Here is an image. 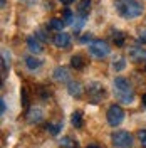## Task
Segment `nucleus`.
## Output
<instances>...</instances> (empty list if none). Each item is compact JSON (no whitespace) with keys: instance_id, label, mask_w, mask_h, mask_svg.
<instances>
[{"instance_id":"obj_22","label":"nucleus","mask_w":146,"mask_h":148,"mask_svg":"<svg viewBox=\"0 0 146 148\" xmlns=\"http://www.w3.org/2000/svg\"><path fill=\"white\" fill-rule=\"evenodd\" d=\"M71 66H72L74 69H81V67H84V61H82L81 56H72V57H71Z\"/></svg>"},{"instance_id":"obj_27","label":"nucleus","mask_w":146,"mask_h":148,"mask_svg":"<svg viewBox=\"0 0 146 148\" xmlns=\"http://www.w3.org/2000/svg\"><path fill=\"white\" fill-rule=\"evenodd\" d=\"M138 40H139L141 44H146V29H141V30H139V34H138Z\"/></svg>"},{"instance_id":"obj_15","label":"nucleus","mask_w":146,"mask_h":148,"mask_svg":"<svg viewBox=\"0 0 146 148\" xmlns=\"http://www.w3.org/2000/svg\"><path fill=\"white\" fill-rule=\"evenodd\" d=\"M64 20L62 18H50V22H49V29H52V30H55V32H62V29H64Z\"/></svg>"},{"instance_id":"obj_14","label":"nucleus","mask_w":146,"mask_h":148,"mask_svg":"<svg viewBox=\"0 0 146 148\" xmlns=\"http://www.w3.org/2000/svg\"><path fill=\"white\" fill-rule=\"evenodd\" d=\"M89 12H91V0H81L77 3V14L82 17H87Z\"/></svg>"},{"instance_id":"obj_11","label":"nucleus","mask_w":146,"mask_h":148,"mask_svg":"<svg viewBox=\"0 0 146 148\" xmlns=\"http://www.w3.org/2000/svg\"><path fill=\"white\" fill-rule=\"evenodd\" d=\"M24 62H25V67H27L29 71H37V69L42 66V59H39V57H35L34 54H30L24 59Z\"/></svg>"},{"instance_id":"obj_16","label":"nucleus","mask_w":146,"mask_h":148,"mask_svg":"<svg viewBox=\"0 0 146 148\" xmlns=\"http://www.w3.org/2000/svg\"><path fill=\"white\" fill-rule=\"evenodd\" d=\"M86 18L87 17H82L79 14H76V17H74V22H72V29L77 32V30H81L84 27V24H86Z\"/></svg>"},{"instance_id":"obj_30","label":"nucleus","mask_w":146,"mask_h":148,"mask_svg":"<svg viewBox=\"0 0 146 148\" xmlns=\"http://www.w3.org/2000/svg\"><path fill=\"white\" fill-rule=\"evenodd\" d=\"M59 2H61V3H64V5H71L74 0H59Z\"/></svg>"},{"instance_id":"obj_18","label":"nucleus","mask_w":146,"mask_h":148,"mask_svg":"<svg viewBox=\"0 0 146 148\" xmlns=\"http://www.w3.org/2000/svg\"><path fill=\"white\" fill-rule=\"evenodd\" d=\"M59 145H61L62 148H77V141L72 140L71 136H64V138H61Z\"/></svg>"},{"instance_id":"obj_4","label":"nucleus","mask_w":146,"mask_h":148,"mask_svg":"<svg viewBox=\"0 0 146 148\" xmlns=\"http://www.w3.org/2000/svg\"><path fill=\"white\" fill-rule=\"evenodd\" d=\"M87 51H89V54H91L92 57H96V59H102V57H106V56L109 54L111 47H109V44H108L106 40L96 39V40H92L91 44L87 46Z\"/></svg>"},{"instance_id":"obj_2","label":"nucleus","mask_w":146,"mask_h":148,"mask_svg":"<svg viewBox=\"0 0 146 148\" xmlns=\"http://www.w3.org/2000/svg\"><path fill=\"white\" fill-rule=\"evenodd\" d=\"M114 7L123 18H136L143 14V5L138 0H114Z\"/></svg>"},{"instance_id":"obj_19","label":"nucleus","mask_w":146,"mask_h":148,"mask_svg":"<svg viewBox=\"0 0 146 148\" xmlns=\"http://www.w3.org/2000/svg\"><path fill=\"white\" fill-rule=\"evenodd\" d=\"M71 123H72L74 128H81L82 126V113L81 111H74L72 116H71Z\"/></svg>"},{"instance_id":"obj_32","label":"nucleus","mask_w":146,"mask_h":148,"mask_svg":"<svg viewBox=\"0 0 146 148\" xmlns=\"http://www.w3.org/2000/svg\"><path fill=\"white\" fill-rule=\"evenodd\" d=\"M2 9H5V0H2Z\"/></svg>"},{"instance_id":"obj_8","label":"nucleus","mask_w":146,"mask_h":148,"mask_svg":"<svg viewBox=\"0 0 146 148\" xmlns=\"http://www.w3.org/2000/svg\"><path fill=\"white\" fill-rule=\"evenodd\" d=\"M52 42H54L55 47H59V49H67V47L71 46V36L67 34V32H57L52 39Z\"/></svg>"},{"instance_id":"obj_25","label":"nucleus","mask_w":146,"mask_h":148,"mask_svg":"<svg viewBox=\"0 0 146 148\" xmlns=\"http://www.w3.org/2000/svg\"><path fill=\"white\" fill-rule=\"evenodd\" d=\"M34 36H35L39 40H42V42H47V40H49V37H47V34H44V30H37Z\"/></svg>"},{"instance_id":"obj_7","label":"nucleus","mask_w":146,"mask_h":148,"mask_svg":"<svg viewBox=\"0 0 146 148\" xmlns=\"http://www.w3.org/2000/svg\"><path fill=\"white\" fill-rule=\"evenodd\" d=\"M128 56L134 62H146V47L141 46H131L128 49Z\"/></svg>"},{"instance_id":"obj_20","label":"nucleus","mask_w":146,"mask_h":148,"mask_svg":"<svg viewBox=\"0 0 146 148\" xmlns=\"http://www.w3.org/2000/svg\"><path fill=\"white\" fill-rule=\"evenodd\" d=\"M74 17H76V15H74V12H72L71 9H65V10H64V14H62V20H64L65 25H69V24L72 25Z\"/></svg>"},{"instance_id":"obj_17","label":"nucleus","mask_w":146,"mask_h":148,"mask_svg":"<svg viewBox=\"0 0 146 148\" xmlns=\"http://www.w3.org/2000/svg\"><path fill=\"white\" fill-rule=\"evenodd\" d=\"M10 54L9 51H5V49H2V73L5 74L9 71V64H10Z\"/></svg>"},{"instance_id":"obj_33","label":"nucleus","mask_w":146,"mask_h":148,"mask_svg":"<svg viewBox=\"0 0 146 148\" xmlns=\"http://www.w3.org/2000/svg\"><path fill=\"white\" fill-rule=\"evenodd\" d=\"M24 2H27V3H32V2H35V0H24Z\"/></svg>"},{"instance_id":"obj_6","label":"nucleus","mask_w":146,"mask_h":148,"mask_svg":"<svg viewBox=\"0 0 146 148\" xmlns=\"http://www.w3.org/2000/svg\"><path fill=\"white\" fill-rule=\"evenodd\" d=\"M86 91H87V96L91 98L92 103H99L102 98H104V86L101 83H98V81H92V83H89L87 86H86Z\"/></svg>"},{"instance_id":"obj_9","label":"nucleus","mask_w":146,"mask_h":148,"mask_svg":"<svg viewBox=\"0 0 146 148\" xmlns=\"http://www.w3.org/2000/svg\"><path fill=\"white\" fill-rule=\"evenodd\" d=\"M27 49L30 51V54H40L42 51H44V46H42V42L37 39L35 36H30V37H27Z\"/></svg>"},{"instance_id":"obj_12","label":"nucleus","mask_w":146,"mask_h":148,"mask_svg":"<svg viewBox=\"0 0 146 148\" xmlns=\"http://www.w3.org/2000/svg\"><path fill=\"white\" fill-rule=\"evenodd\" d=\"M52 77L57 83H65V81H69V71L65 67H55L52 71Z\"/></svg>"},{"instance_id":"obj_26","label":"nucleus","mask_w":146,"mask_h":148,"mask_svg":"<svg viewBox=\"0 0 146 148\" xmlns=\"http://www.w3.org/2000/svg\"><path fill=\"white\" fill-rule=\"evenodd\" d=\"M138 138H139V141H141V145L146 148V130H141V131L138 133Z\"/></svg>"},{"instance_id":"obj_34","label":"nucleus","mask_w":146,"mask_h":148,"mask_svg":"<svg viewBox=\"0 0 146 148\" xmlns=\"http://www.w3.org/2000/svg\"><path fill=\"white\" fill-rule=\"evenodd\" d=\"M143 103H145V106H146V94L143 96Z\"/></svg>"},{"instance_id":"obj_5","label":"nucleus","mask_w":146,"mask_h":148,"mask_svg":"<svg viewBox=\"0 0 146 148\" xmlns=\"http://www.w3.org/2000/svg\"><path fill=\"white\" fill-rule=\"evenodd\" d=\"M106 120L111 126H119L124 120V111L119 104H111L106 111Z\"/></svg>"},{"instance_id":"obj_13","label":"nucleus","mask_w":146,"mask_h":148,"mask_svg":"<svg viewBox=\"0 0 146 148\" xmlns=\"http://www.w3.org/2000/svg\"><path fill=\"white\" fill-rule=\"evenodd\" d=\"M82 91H84V88H82L81 83H77V81H71V83L67 84V92H69L72 98H81Z\"/></svg>"},{"instance_id":"obj_3","label":"nucleus","mask_w":146,"mask_h":148,"mask_svg":"<svg viewBox=\"0 0 146 148\" xmlns=\"http://www.w3.org/2000/svg\"><path fill=\"white\" fill-rule=\"evenodd\" d=\"M111 143L116 148H131L134 140H133V135L124 131V130H118V131H113L111 133Z\"/></svg>"},{"instance_id":"obj_10","label":"nucleus","mask_w":146,"mask_h":148,"mask_svg":"<svg viewBox=\"0 0 146 148\" xmlns=\"http://www.w3.org/2000/svg\"><path fill=\"white\" fill-rule=\"evenodd\" d=\"M44 120V111L40 110V108H30L27 111V121L29 123H32V125H37V123H40V121Z\"/></svg>"},{"instance_id":"obj_24","label":"nucleus","mask_w":146,"mask_h":148,"mask_svg":"<svg viewBox=\"0 0 146 148\" xmlns=\"http://www.w3.org/2000/svg\"><path fill=\"white\" fill-rule=\"evenodd\" d=\"M113 37H114V40H116V44H118V46H121V44H123V40H124V34H123V32H114Z\"/></svg>"},{"instance_id":"obj_31","label":"nucleus","mask_w":146,"mask_h":148,"mask_svg":"<svg viewBox=\"0 0 146 148\" xmlns=\"http://www.w3.org/2000/svg\"><path fill=\"white\" fill-rule=\"evenodd\" d=\"M86 148H101V147H99V145H94V143H92V145H87Z\"/></svg>"},{"instance_id":"obj_23","label":"nucleus","mask_w":146,"mask_h":148,"mask_svg":"<svg viewBox=\"0 0 146 148\" xmlns=\"http://www.w3.org/2000/svg\"><path fill=\"white\" fill-rule=\"evenodd\" d=\"M124 66H126V61L121 57V59H118V61L113 64V69H114V71H123V69H124Z\"/></svg>"},{"instance_id":"obj_1","label":"nucleus","mask_w":146,"mask_h":148,"mask_svg":"<svg viewBox=\"0 0 146 148\" xmlns=\"http://www.w3.org/2000/svg\"><path fill=\"white\" fill-rule=\"evenodd\" d=\"M113 92H114V98L123 104H131L134 101V89L131 88V84L126 77L118 76L114 77L113 81Z\"/></svg>"},{"instance_id":"obj_29","label":"nucleus","mask_w":146,"mask_h":148,"mask_svg":"<svg viewBox=\"0 0 146 148\" xmlns=\"http://www.w3.org/2000/svg\"><path fill=\"white\" fill-rule=\"evenodd\" d=\"M81 40H82V42H87V40H91V34L87 32V36H84V37L81 39ZM91 42H92V40H91Z\"/></svg>"},{"instance_id":"obj_28","label":"nucleus","mask_w":146,"mask_h":148,"mask_svg":"<svg viewBox=\"0 0 146 148\" xmlns=\"http://www.w3.org/2000/svg\"><path fill=\"white\" fill-rule=\"evenodd\" d=\"M5 110H7V106H5V99L2 98V99H0V113L5 114Z\"/></svg>"},{"instance_id":"obj_21","label":"nucleus","mask_w":146,"mask_h":148,"mask_svg":"<svg viewBox=\"0 0 146 148\" xmlns=\"http://www.w3.org/2000/svg\"><path fill=\"white\" fill-rule=\"evenodd\" d=\"M46 128L50 135H57V133L61 131V128H62V123H47Z\"/></svg>"}]
</instances>
